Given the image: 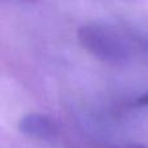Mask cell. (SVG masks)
Instances as JSON below:
<instances>
[{"mask_svg": "<svg viewBox=\"0 0 148 148\" xmlns=\"http://www.w3.org/2000/svg\"><path fill=\"white\" fill-rule=\"evenodd\" d=\"M18 130L23 135L38 140H49L55 135V126L47 116L29 113L18 122Z\"/></svg>", "mask_w": 148, "mask_h": 148, "instance_id": "cell-2", "label": "cell"}, {"mask_svg": "<svg viewBox=\"0 0 148 148\" xmlns=\"http://www.w3.org/2000/svg\"><path fill=\"white\" fill-rule=\"evenodd\" d=\"M25 1H36V0H25Z\"/></svg>", "mask_w": 148, "mask_h": 148, "instance_id": "cell-5", "label": "cell"}, {"mask_svg": "<svg viewBox=\"0 0 148 148\" xmlns=\"http://www.w3.org/2000/svg\"><path fill=\"white\" fill-rule=\"evenodd\" d=\"M78 40L96 59L112 64H122L133 57L138 48H147V40L127 35L101 23H87L79 27Z\"/></svg>", "mask_w": 148, "mask_h": 148, "instance_id": "cell-1", "label": "cell"}, {"mask_svg": "<svg viewBox=\"0 0 148 148\" xmlns=\"http://www.w3.org/2000/svg\"><path fill=\"white\" fill-rule=\"evenodd\" d=\"M134 105H135V107H148V92L142 94L140 96L135 100Z\"/></svg>", "mask_w": 148, "mask_h": 148, "instance_id": "cell-3", "label": "cell"}, {"mask_svg": "<svg viewBox=\"0 0 148 148\" xmlns=\"http://www.w3.org/2000/svg\"><path fill=\"white\" fill-rule=\"evenodd\" d=\"M129 148H148V147H144V146H131Z\"/></svg>", "mask_w": 148, "mask_h": 148, "instance_id": "cell-4", "label": "cell"}]
</instances>
